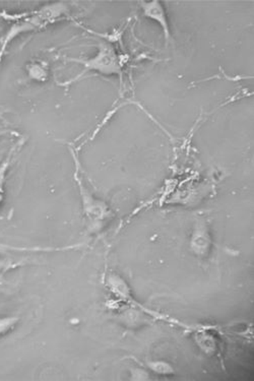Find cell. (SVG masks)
<instances>
[{
  "label": "cell",
  "mask_w": 254,
  "mask_h": 381,
  "mask_svg": "<svg viewBox=\"0 0 254 381\" xmlns=\"http://www.w3.org/2000/svg\"><path fill=\"white\" fill-rule=\"evenodd\" d=\"M140 8H142V15L144 17L160 24L165 40L168 43L169 40L171 39L170 24H169L168 17H167L166 12H165L164 6L161 2L158 0L142 1L140 2Z\"/></svg>",
  "instance_id": "3957f363"
},
{
  "label": "cell",
  "mask_w": 254,
  "mask_h": 381,
  "mask_svg": "<svg viewBox=\"0 0 254 381\" xmlns=\"http://www.w3.org/2000/svg\"><path fill=\"white\" fill-rule=\"evenodd\" d=\"M17 318H0V336H3L17 324Z\"/></svg>",
  "instance_id": "277c9868"
},
{
  "label": "cell",
  "mask_w": 254,
  "mask_h": 381,
  "mask_svg": "<svg viewBox=\"0 0 254 381\" xmlns=\"http://www.w3.org/2000/svg\"><path fill=\"white\" fill-rule=\"evenodd\" d=\"M66 6L64 4H51L43 6L39 10L20 15H10L6 20L10 22V29L4 34L0 45V62L6 54V47L15 37L23 33L34 31L36 29L43 28L47 24L52 23L54 20L59 19L62 15L66 13Z\"/></svg>",
  "instance_id": "6da1fadb"
},
{
  "label": "cell",
  "mask_w": 254,
  "mask_h": 381,
  "mask_svg": "<svg viewBox=\"0 0 254 381\" xmlns=\"http://www.w3.org/2000/svg\"><path fill=\"white\" fill-rule=\"evenodd\" d=\"M6 133H8V130H0V137H2V135H6Z\"/></svg>",
  "instance_id": "8992f818"
},
{
  "label": "cell",
  "mask_w": 254,
  "mask_h": 381,
  "mask_svg": "<svg viewBox=\"0 0 254 381\" xmlns=\"http://www.w3.org/2000/svg\"><path fill=\"white\" fill-rule=\"evenodd\" d=\"M84 66L82 75L87 71H97L102 75H116L121 77V64L114 48L107 43H101L97 54L89 59H71Z\"/></svg>",
  "instance_id": "7a4b0ae2"
},
{
  "label": "cell",
  "mask_w": 254,
  "mask_h": 381,
  "mask_svg": "<svg viewBox=\"0 0 254 381\" xmlns=\"http://www.w3.org/2000/svg\"><path fill=\"white\" fill-rule=\"evenodd\" d=\"M6 267H8V262H4L3 258H0V271L6 269Z\"/></svg>",
  "instance_id": "5b68a950"
}]
</instances>
